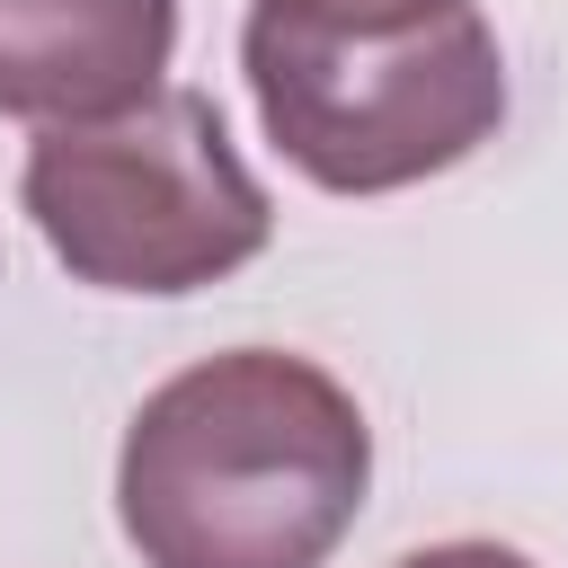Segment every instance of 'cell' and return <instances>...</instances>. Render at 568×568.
I'll return each instance as SVG.
<instances>
[{
	"instance_id": "cell-1",
	"label": "cell",
	"mask_w": 568,
	"mask_h": 568,
	"mask_svg": "<svg viewBox=\"0 0 568 568\" xmlns=\"http://www.w3.org/2000/svg\"><path fill=\"white\" fill-rule=\"evenodd\" d=\"M373 488L355 390L284 346L169 373L115 453V524L142 568H320Z\"/></svg>"
},
{
	"instance_id": "cell-2",
	"label": "cell",
	"mask_w": 568,
	"mask_h": 568,
	"mask_svg": "<svg viewBox=\"0 0 568 568\" xmlns=\"http://www.w3.org/2000/svg\"><path fill=\"white\" fill-rule=\"evenodd\" d=\"M240 71L266 142L328 195L417 186L506 124V53L470 0L399 27H320L257 0Z\"/></svg>"
},
{
	"instance_id": "cell-3",
	"label": "cell",
	"mask_w": 568,
	"mask_h": 568,
	"mask_svg": "<svg viewBox=\"0 0 568 568\" xmlns=\"http://www.w3.org/2000/svg\"><path fill=\"white\" fill-rule=\"evenodd\" d=\"M44 248L98 293H204L275 240V204L204 89L44 124L18 178Z\"/></svg>"
},
{
	"instance_id": "cell-4",
	"label": "cell",
	"mask_w": 568,
	"mask_h": 568,
	"mask_svg": "<svg viewBox=\"0 0 568 568\" xmlns=\"http://www.w3.org/2000/svg\"><path fill=\"white\" fill-rule=\"evenodd\" d=\"M178 0H0V115L80 124L160 89Z\"/></svg>"
},
{
	"instance_id": "cell-5",
	"label": "cell",
	"mask_w": 568,
	"mask_h": 568,
	"mask_svg": "<svg viewBox=\"0 0 568 568\" xmlns=\"http://www.w3.org/2000/svg\"><path fill=\"white\" fill-rule=\"evenodd\" d=\"M293 18H320V27H399V18H435L453 0H275Z\"/></svg>"
},
{
	"instance_id": "cell-6",
	"label": "cell",
	"mask_w": 568,
	"mask_h": 568,
	"mask_svg": "<svg viewBox=\"0 0 568 568\" xmlns=\"http://www.w3.org/2000/svg\"><path fill=\"white\" fill-rule=\"evenodd\" d=\"M399 568H532V559L506 541H435V550H408Z\"/></svg>"
}]
</instances>
